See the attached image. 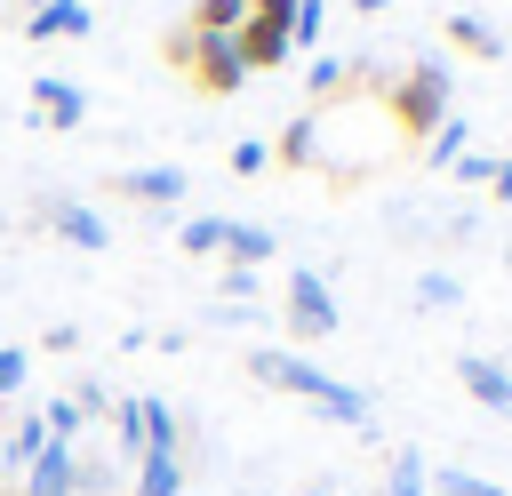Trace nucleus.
Masks as SVG:
<instances>
[{
	"label": "nucleus",
	"mask_w": 512,
	"mask_h": 496,
	"mask_svg": "<svg viewBox=\"0 0 512 496\" xmlns=\"http://www.w3.org/2000/svg\"><path fill=\"white\" fill-rule=\"evenodd\" d=\"M136 496H184V456L176 448H144L136 456Z\"/></svg>",
	"instance_id": "f8f14e48"
},
{
	"label": "nucleus",
	"mask_w": 512,
	"mask_h": 496,
	"mask_svg": "<svg viewBox=\"0 0 512 496\" xmlns=\"http://www.w3.org/2000/svg\"><path fill=\"white\" fill-rule=\"evenodd\" d=\"M80 32H96V8H88V0H48V8L24 16V40H32V48H48V40H80Z\"/></svg>",
	"instance_id": "1a4fd4ad"
},
{
	"label": "nucleus",
	"mask_w": 512,
	"mask_h": 496,
	"mask_svg": "<svg viewBox=\"0 0 512 496\" xmlns=\"http://www.w3.org/2000/svg\"><path fill=\"white\" fill-rule=\"evenodd\" d=\"M32 224H48L56 240H72V248H104L112 232H104V216L88 208V200H64V192H48V200H32Z\"/></svg>",
	"instance_id": "39448f33"
},
{
	"label": "nucleus",
	"mask_w": 512,
	"mask_h": 496,
	"mask_svg": "<svg viewBox=\"0 0 512 496\" xmlns=\"http://www.w3.org/2000/svg\"><path fill=\"white\" fill-rule=\"evenodd\" d=\"M112 432L128 456H144V400H112Z\"/></svg>",
	"instance_id": "5701e85b"
},
{
	"label": "nucleus",
	"mask_w": 512,
	"mask_h": 496,
	"mask_svg": "<svg viewBox=\"0 0 512 496\" xmlns=\"http://www.w3.org/2000/svg\"><path fill=\"white\" fill-rule=\"evenodd\" d=\"M448 40H456L464 56H504V40H496L480 16H448Z\"/></svg>",
	"instance_id": "f3484780"
},
{
	"label": "nucleus",
	"mask_w": 512,
	"mask_h": 496,
	"mask_svg": "<svg viewBox=\"0 0 512 496\" xmlns=\"http://www.w3.org/2000/svg\"><path fill=\"white\" fill-rule=\"evenodd\" d=\"M256 168H272V144L264 136H240L232 144V176H256Z\"/></svg>",
	"instance_id": "a878e982"
},
{
	"label": "nucleus",
	"mask_w": 512,
	"mask_h": 496,
	"mask_svg": "<svg viewBox=\"0 0 512 496\" xmlns=\"http://www.w3.org/2000/svg\"><path fill=\"white\" fill-rule=\"evenodd\" d=\"M352 8H392V0H352Z\"/></svg>",
	"instance_id": "473e14b6"
},
{
	"label": "nucleus",
	"mask_w": 512,
	"mask_h": 496,
	"mask_svg": "<svg viewBox=\"0 0 512 496\" xmlns=\"http://www.w3.org/2000/svg\"><path fill=\"white\" fill-rule=\"evenodd\" d=\"M248 376H256V384H272V392H296V400H312V408H320V416H336V424H368V416H376L360 384H344V376L312 368L304 352H248Z\"/></svg>",
	"instance_id": "f257e3e1"
},
{
	"label": "nucleus",
	"mask_w": 512,
	"mask_h": 496,
	"mask_svg": "<svg viewBox=\"0 0 512 496\" xmlns=\"http://www.w3.org/2000/svg\"><path fill=\"white\" fill-rule=\"evenodd\" d=\"M0 432H8V400H0Z\"/></svg>",
	"instance_id": "f704fd0d"
},
{
	"label": "nucleus",
	"mask_w": 512,
	"mask_h": 496,
	"mask_svg": "<svg viewBox=\"0 0 512 496\" xmlns=\"http://www.w3.org/2000/svg\"><path fill=\"white\" fill-rule=\"evenodd\" d=\"M40 424H48V440H64V448H72V432H80L88 416H80V408H72V392H64V400H48V408H40Z\"/></svg>",
	"instance_id": "393cba45"
},
{
	"label": "nucleus",
	"mask_w": 512,
	"mask_h": 496,
	"mask_svg": "<svg viewBox=\"0 0 512 496\" xmlns=\"http://www.w3.org/2000/svg\"><path fill=\"white\" fill-rule=\"evenodd\" d=\"M184 192H192L184 168H120L112 176V200H136V208H176Z\"/></svg>",
	"instance_id": "0eeeda50"
},
{
	"label": "nucleus",
	"mask_w": 512,
	"mask_h": 496,
	"mask_svg": "<svg viewBox=\"0 0 512 496\" xmlns=\"http://www.w3.org/2000/svg\"><path fill=\"white\" fill-rule=\"evenodd\" d=\"M432 496H512V488H496V480H480V472H432Z\"/></svg>",
	"instance_id": "4be33fe9"
},
{
	"label": "nucleus",
	"mask_w": 512,
	"mask_h": 496,
	"mask_svg": "<svg viewBox=\"0 0 512 496\" xmlns=\"http://www.w3.org/2000/svg\"><path fill=\"white\" fill-rule=\"evenodd\" d=\"M456 176H464V184H488V176H496V160H488V152H464V160H456Z\"/></svg>",
	"instance_id": "7c9ffc66"
},
{
	"label": "nucleus",
	"mask_w": 512,
	"mask_h": 496,
	"mask_svg": "<svg viewBox=\"0 0 512 496\" xmlns=\"http://www.w3.org/2000/svg\"><path fill=\"white\" fill-rule=\"evenodd\" d=\"M320 24H328V0H296V16H288V48H312Z\"/></svg>",
	"instance_id": "b1692460"
},
{
	"label": "nucleus",
	"mask_w": 512,
	"mask_h": 496,
	"mask_svg": "<svg viewBox=\"0 0 512 496\" xmlns=\"http://www.w3.org/2000/svg\"><path fill=\"white\" fill-rule=\"evenodd\" d=\"M488 192H496V200H512V160H496V176H488Z\"/></svg>",
	"instance_id": "2f4dec72"
},
{
	"label": "nucleus",
	"mask_w": 512,
	"mask_h": 496,
	"mask_svg": "<svg viewBox=\"0 0 512 496\" xmlns=\"http://www.w3.org/2000/svg\"><path fill=\"white\" fill-rule=\"evenodd\" d=\"M240 24H248V0H192V32H224L232 40Z\"/></svg>",
	"instance_id": "dca6fc26"
},
{
	"label": "nucleus",
	"mask_w": 512,
	"mask_h": 496,
	"mask_svg": "<svg viewBox=\"0 0 512 496\" xmlns=\"http://www.w3.org/2000/svg\"><path fill=\"white\" fill-rule=\"evenodd\" d=\"M224 296L248 304V296H256V272H248V264H224Z\"/></svg>",
	"instance_id": "c85d7f7f"
},
{
	"label": "nucleus",
	"mask_w": 512,
	"mask_h": 496,
	"mask_svg": "<svg viewBox=\"0 0 512 496\" xmlns=\"http://www.w3.org/2000/svg\"><path fill=\"white\" fill-rule=\"evenodd\" d=\"M144 400V448H176L184 456V424H176V408L160 400V392H136Z\"/></svg>",
	"instance_id": "2eb2a0df"
},
{
	"label": "nucleus",
	"mask_w": 512,
	"mask_h": 496,
	"mask_svg": "<svg viewBox=\"0 0 512 496\" xmlns=\"http://www.w3.org/2000/svg\"><path fill=\"white\" fill-rule=\"evenodd\" d=\"M304 88H312V96L328 104V96H344V88H352V64H344V56H320V64L304 72Z\"/></svg>",
	"instance_id": "6ab92c4d"
},
{
	"label": "nucleus",
	"mask_w": 512,
	"mask_h": 496,
	"mask_svg": "<svg viewBox=\"0 0 512 496\" xmlns=\"http://www.w3.org/2000/svg\"><path fill=\"white\" fill-rule=\"evenodd\" d=\"M176 240H184V256H224V216H192Z\"/></svg>",
	"instance_id": "aec40b11"
},
{
	"label": "nucleus",
	"mask_w": 512,
	"mask_h": 496,
	"mask_svg": "<svg viewBox=\"0 0 512 496\" xmlns=\"http://www.w3.org/2000/svg\"><path fill=\"white\" fill-rule=\"evenodd\" d=\"M416 304H432V312L456 304V280H448V272H424V280H416Z\"/></svg>",
	"instance_id": "cd10ccee"
},
{
	"label": "nucleus",
	"mask_w": 512,
	"mask_h": 496,
	"mask_svg": "<svg viewBox=\"0 0 512 496\" xmlns=\"http://www.w3.org/2000/svg\"><path fill=\"white\" fill-rule=\"evenodd\" d=\"M272 160H280V168H312V160H320V120L296 112V120L272 136Z\"/></svg>",
	"instance_id": "ddd939ff"
},
{
	"label": "nucleus",
	"mask_w": 512,
	"mask_h": 496,
	"mask_svg": "<svg viewBox=\"0 0 512 496\" xmlns=\"http://www.w3.org/2000/svg\"><path fill=\"white\" fill-rule=\"evenodd\" d=\"M248 16H256V24H280V32H288V16H296V0H248Z\"/></svg>",
	"instance_id": "c756f323"
},
{
	"label": "nucleus",
	"mask_w": 512,
	"mask_h": 496,
	"mask_svg": "<svg viewBox=\"0 0 512 496\" xmlns=\"http://www.w3.org/2000/svg\"><path fill=\"white\" fill-rule=\"evenodd\" d=\"M280 320H288V336H296V344H320V336H336V328H344V312H336V296H328V280H320L312 264H296V272H288Z\"/></svg>",
	"instance_id": "20e7f679"
},
{
	"label": "nucleus",
	"mask_w": 512,
	"mask_h": 496,
	"mask_svg": "<svg viewBox=\"0 0 512 496\" xmlns=\"http://www.w3.org/2000/svg\"><path fill=\"white\" fill-rule=\"evenodd\" d=\"M384 496H432V480H424V456H392V480H384Z\"/></svg>",
	"instance_id": "412c9836"
},
{
	"label": "nucleus",
	"mask_w": 512,
	"mask_h": 496,
	"mask_svg": "<svg viewBox=\"0 0 512 496\" xmlns=\"http://www.w3.org/2000/svg\"><path fill=\"white\" fill-rule=\"evenodd\" d=\"M232 40H240V64H248V72H272V64H288V56H296V48H288V32H280V24H256V16H248Z\"/></svg>",
	"instance_id": "9b49d317"
},
{
	"label": "nucleus",
	"mask_w": 512,
	"mask_h": 496,
	"mask_svg": "<svg viewBox=\"0 0 512 496\" xmlns=\"http://www.w3.org/2000/svg\"><path fill=\"white\" fill-rule=\"evenodd\" d=\"M24 376H32V352L0 344V400H8V392H24Z\"/></svg>",
	"instance_id": "bb28decb"
},
{
	"label": "nucleus",
	"mask_w": 512,
	"mask_h": 496,
	"mask_svg": "<svg viewBox=\"0 0 512 496\" xmlns=\"http://www.w3.org/2000/svg\"><path fill=\"white\" fill-rule=\"evenodd\" d=\"M448 96H456V72H448L440 56H424V64H408V72L384 88V120H392L400 136H424V144H432V128L456 112Z\"/></svg>",
	"instance_id": "f03ea898"
},
{
	"label": "nucleus",
	"mask_w": 512,
	"mask_h": 496,
	"mask_svg": "<svg viewBox=\"0 0 512 496\" xmlns=\"http://www.w3.org/2000/svg\"><path fill=\"white\" fill-rule=\"evenodd\" d=\"M504 160H512V152H504Z\"/></svg>",
	"instance_id": "e433bc0d"
},
{
	"label": "nucleus",
	"mask_w": 512,
	"mask_h": 496,
	"mask_svg": "<svg viewBox=\"0 0 512 496\" xmlns=\"http://www.w3.org/2000/svg\"><path fill=\"white\" fill-rule=\"evenodd\" d=\"M80 120H88V96H80L64 72H32V128H56V136H64V128H80Z\"/></svg>",
	"instance_id": "423d86ee"
},
{
	"label": "nucleus",
	"mask_w": 512,
	"mask_h": 496,
	"mask_svg": "<svg viewBox=\"0 0 512 496\" xmlns=\"http://www.w3.org/2000/svg\"><path fill=\"white\" fill-rule=\"evenodd\" d=\"M72 456L80 448H64V440H48L24 472H16V496H80V480H72Z\"/></svg>",
	"instance_id": "6e6552de"
},
{
	"label": "nucleus",
	"mask_w": 512,
	"mask_h": 496,
	"mask_svg": "<svg viewBox=\"0 0 512 496\" xmlns=\"http://www.w3.org/2000/svg\"><path fill=\"white\" fill-rule=\"evenodd\" d=\"M32 8H48V0H32ZM32 8H24V16H32Z\"/></svg>",
	"instance_id": "c9c22d12"
},
{
	"label": "nucleus",
	"mask_w": 512,
	"mask_h": 496,
	"mask_svg": "<svg viewBox=\"0 0 512 496\" xmlns=\"http://www.w3.org/2000/svg\"><path fill=\"white\" fill-rule=\"evenodd\" d=\"M272 248H280V240H272L264 224H232V216H224V264H248V272H256V264H272Z\"/></svg>",
	"instance_id": "4468645a"
},
{
	"label": "nucleus",
	"mask_w": 512,
	"mask_h": 496,
	"mask_svg": "<svg viewBox=\"0 0 512 496\" xmlns=\"http://www.w3.org/2000/svg\"><path fill=\"white\" fill-rule=\"evenodd\" d=\"M168 64H184V80L200 88V96H232L240 80H248V64H240V40H224V32H168Z\"/></svg>",
	"instance_id": "7ed1b4c3"
},
{
	"label": "nucleus",
	"mask_w": 512,
	"mask_h": 496,
	"mask_svg": "<svg viewBox=\"0 0 512 496\" xmlns=\"http://www.w3.org/2000/svg\"><path fill=\"white\" fill-rule=\"evenodd\" d=\"M456 384H464L488 416H512V368H496L488 352H464V360H456Z\"/></svg>",
	"instance_id": "9d476101"
},
{
	"label": "nucleus",
	"mask_w": 512,
	"mask_h": 496,
	"mask_svg": "<svg viewBox=\"0 0 512 496\" xmlns=\"http://www.w3.org/2000/svg\"><path fill=\"white\" fill-rule=\"evenodd\" d=\"M8 480H16V472H8V456H0V488H8Z\"/></svg>",
	"instance_id": "72a5a7b5"
},
{
	"label": "nucleus",
	"mask_w": 512,
	"mask_h": 496,
	"mask_svg": "<svg viewBox=\"0 0 512 496\" xmlns=\"http://www.w3.org/2000/svg\"><path fill=\"white\" fill-rule=\"evenodd\" d=\"M464 136H472V128H464V120L448 112V120L432 128V144H424V160H432V168H456V160H464Z\"/></svg>",
	"instance_id": "a211bd4d"
}]
</instances>
